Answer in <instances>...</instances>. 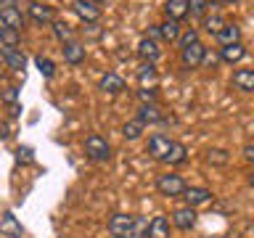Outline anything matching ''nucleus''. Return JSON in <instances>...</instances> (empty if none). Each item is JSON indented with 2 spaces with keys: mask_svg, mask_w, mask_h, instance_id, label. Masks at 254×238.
Here are the masks:
<instances>
[{
  "mask_svg": "<svg viewBox=\"0 0 254 238\" xmlns=\"http://www.w3.org/2000/svg\"><path fill=\"white\" fill-rule=\"evenodd\" d=\"M85 156L93 159V162H109V156H111L109 140L103 138V135H98V132L87 135L85 138Z\"/></svg>",
  "mask_w": 254,
  "mask_h": 238,
  "instance_id": "f257e3e1",
  "label": "nucleus"
},
{
  "mask_svg": "<svg viewBox=\"0 0 254 238\" xmlns=\"http://www.w3.org/2000/svg\"><path fill=\"white\" fill-rule=\"evenodd\" d=\"M186 180L180 178V175H159L156 178V190L167 198H178L186 193Z\"/></svg>",
  "mask_w": 254,
  "mask_h": 238,
  "instance_id": "f03ea898",
  "label": "nucleus"
},
{
  "mask_svg": "<svg viewBox=\"0 0 254 238\" xmlns=\"http://www.w3.org/2000/svg\"><path fill=\"white\" fill-rule=\"evenodd\" d=\"M204 59H206V48H204L201 40L180 51V63H183L186 69H198V66H204Z\"/></svg>",
  "mask_w": 254,
  "mask_h": 238,
  "instance_id": "7ed1b4c3",
  "label": "nucleus"
},
{
  "mask_svg": "<svg viewBox=\"0 0 254 238\" xmlns=\"http://www.w3.org/2000/svg\"><path fill=\"white\" fill-rule=\"evenodd\" d=\"M132 225H135V217H132V214L117 212V214H111V217H109V233L114 236V238H130Z\"/></svg>",
  "mask_w": 254,
  "mask_h": 238,
  "instance_id": "20e7f679",
  "label": "nucleus"
},
{
  "mask_svg": "<svg viewBox=\"0 0 254 238\" xmlns=\"http://www.w3.org/2000/svg\"><path fill=\"white\" fill-rule=\"evenodd\" d=\"M172 146H175V140H170L167 135H151L148 138V154L154 156V159H159V162H164L167 156H170V151H172Z\"/></svg>",
  "mask_w": 254,
  "mask_h": 238,
  "instance_id": "39448f33",
  "label": "nucleus"
},
{
  "mask_svg": "<svg viewBox=\"0 0 254 238\" xmlns=\"http://www.w3.org/2000/svg\"><path fill=\"white\" fill-rule=\"evenodd\" d=\"M196 209L193 206H183V209H175L172 212V225L178 228V230H193L196 228Z\"/></svg>",
  "mask_w": 254,
  "mask_h": 238,
  "instance_id": "423d86ee",
  "label": "nucleus"
},
{
  "mask_svg": "<svg viewBox=\"0 0 254 238\" xmlns=\"http://www.w3.org/2000/svg\"><path fill=\"white\" fill-rule=\"evenodd\" d=\"M74 13L87 24H95L101 19V8H98V3H93V0H74Z\"/></svg>",
  "mask_w": 254,
  "mask_h": 238,
  "instance_id": "0eeeda50",
  "label": "nucleus"
},
{
  "mask_svg": "<svg viewBox=\"0 0 254 238\" xmlns=\"http://www.w3.org/2000/svg\"><path fill=\"white\" fill-rule=\"evenodd\" d=\"M183 198H186V206H193V209H196V206H204V204L212 201V190H209V188L193 185V188H186Z\"/></svg>",
  "mask_w": 254,
  "mask_h": 238,
  "instance_id": "6e6552de",
  "label": "nucleus"
},
{
  "mask_svg": "<svg viewBox=\"0 0 254 238\" xmlns=\"http://www.w3.org/2000/svg\"><path fill=\"white\" fill-rule=\"evenodd\" d=\"M0 16H3L5 27H11L16 32L24 29V16L19 11V5H0Z\"/></svg>",
  "mask_w": 254,
  "mask_h": 238,
  "instance_id": "1a4fd4ad",
  "label": "nucleus"
},
{
  "mask_svg": "<svg viewBox=\"0 0 254 238\" xmlns=\"http://www.w3.org/2000/svg\"><path fill=\"white\" fill-rule=\"evenodd\" d=\"M148 238H172V225L164 214H159L148 222Z\"/></svg>",
  "mask_w": 254,
  "mask_h": 238,
  "instance_id": "9d476101",
  "label": "nucleus"
},
{
  "mask_svg": "<svg viewBox=\"0 0 254 238\" xmlns=\"http://www.w3.org/2000/svg\"><path fill=\"white\" fill-rule=\"evenodd\" d=\"M27 8H29V16H32L37 24H53V21H56V13H53L51 5L37 3V0H35V3H29Z\"/></svg>",
  "mask_w": 254,
  "mask_h": 238,
  "instance_id": "9b49d317",
  "label": "nucleus"
},
{
  "mask_svg": "<svg viewBox=\"0 0 254 238\" xmlns=\"http://www.w3.org/2000/svg\"><path fill=\"white\" fill-rule=\"evenodd\" d=\"M98 87H101L103 93H109V95H119V93L125 90V79L119 77V74H114V71H106V74L101 77Z\"/></svg>",
  "mask_w": 254,
  "mask_h": 238,
  "instance_id": "f8f14e48",
  "label": "nucleus"
},
{
  "mask_svg": "<svg viewBox=\"0 0 254 238\" xmlns=\"http://www.w3.org/2000/svg\"><path fill=\"white\" fill-rule=\"evenodd\" d=\"M138 119H140L143 124H154V122H162V119H164V111L159 109L156 103H140Z\"/></svg>",
  "mask_w": 254,
  "mask_h": 238,
  "instance_id": "ddd939ff",
  "label": "nucleus"
},
{
  "mask_svg": "<svg viewBox=\"0 0 254 238\" xmlns=\"http://www.w3.org/2000/svg\"><path fill=\"white\" fill-rule=\"evenodd\" d=\"M64 61L71 63V66H77V63L85 61V45L77 43V40H71V43L64 45Z\"/></svg>",
  "mask_w": 254,
  "mask_h": 238,
  "instance_id": "4468645a",
  "label": "nucleus"
},
{
  "mask_svg": "<svg viewBox=\"0 0 254 238\" xmlns=\"http://www.w3.org/2000/svg\"><path fill=\"white\" fill-rule=\"evenodd\" d=\"M0 233L8 238H21V225L13 217V212H3V217H0Z\"/></svg>",
  "mask_w": 254,
  "mask_h": 238,
  "instance_id": "2eb2a0df",
  "label": "nucleus"
},
{
  "mask_svg": "<svg viewBox=\"0 0 254 238\" xmlns=\"http://www.w3.org/2000/svg\"><path fill=\"white\" fill-rule=\"evenodd\" d=\"M233 85L244 93H254V69H236L233 71Z\"/></svg>",
  "mask_w": 254,
  "mask_h": 238,
  "instance_id": "dca6fc26",
  "label": "nucleus"
},
{
  "mask_svg": "<svg viewBox=\"0 0 254 238\" xmlns=\"http://www.w3.org/2000/svg\"><path fill=\"white\" fill-rule=\"evenodd\" d=\"M241 59H246V48H244L241 43H236V45H222V48H220V61L238 63Z\"/></svg>",
  "mask_w": 254,
  "mask_h": 238,
  "instance_id": "f3484780",
  "label": "nucleus"
},
{
  "mask_svg": "<svg viewBox=\"0 0 254 238\" xmlns=\"http://www.w3.org/2000/svg\"><path fill=\"white\" fill-rule=\"evenodd\" d=\"M138 56L146 63H154L159 59V45H156V40H151V37H143L140 43H138Z\"/></svg>",
  "mask_w": 254,
  "mask_h": 238,
  "instance_id": "a211bd4d",
  "label": "nucleus"
},
{
  "mask_svg": "<svg viewBox=\"0 0 254 238\" xmlns=\"http://www.w3.org/2000/svg\"><path fill=\"white\" fill-rule=\"evenodd\" d=\"M164 13H167V19L180 21L183 16H188V0H167Z\"/></svg>",
  "mask_w": 254,
  "mask_h": 238,
  "instance_id": "6ab92c4d",
  "label": "nucleus"
},
{
  "mask_svg": "<svg viewBox=\"0 0 254 238\" xmlns=\"http://www.w3.org/2000/svg\"><path fill=\"white\" fill-rule=\"evenodd\" d=\"M217 40H220V45H236V43H241V29L236 24H225L217 32Z\"/></svg>",
  "mask_w": 254,
  "mask_h": 238,
  "instance_id": "aec40b11",
  "label": "nucleus"
},
{
  "mask_svg": "<svg viewBox=\"0 0 254 238\" xmlns=\"http://www.w3.org/2000/svg\"><path fill=\"white\" fill-rule=\"evenodd\" d=\"M159 29H162V37L167 40V43H178L180 40V24L175 21V19H164L162 24H159Z\"/></svg>",
  "mask_w": 254,
  "mask_h": 238,
  "instance_id": "412c9836",
  "label": "nucleus"
},
{
  "mask_svg": "<svg viewBox=\"0 0 254 238\" xmlns=\"http://www.w3.org/2000/svg\"><path fill=\"white\" fill-rule=\"evenodd\" d=\"M3 61H5L13 71H21V69H24V63H27V59H24V53L19 51V48H5Z\"/></svg>",
  "mask_w": 254,
  "mask_h": 238,
  "instance_id": "4be33fe9",
  "label": "nucleus"
},
{
  "mask_svg": "<svg viewBox=\"0 0 254 238\" xmlns=\"http://www.w3.org/2000/svg\"><path fill=\"white\" fill-rule=\"evenodd\" d=\"M143 130H146V124H143L140 119L135 117V119H130V122H125V127H122V135H125L127 140H138L140 135H143Z\"/></svg>",
  "mask_w": 254,
  "mask_h": 238,
  "instance_id": "5701e85b",
  "label": "nucleus"
},
{
  "mask_svg": "<svg viewBox=\"0 0 254 238\" xmlns=\"http://www.w3.org/2000/svg\"><path fill=\"white\" fill-rule=\"evenodd\" d=\"M204 159H206V164H212V167H225L230 162V154L225 148H209Z\"/></svg>",
  "mask_w": 254,
  "mask_h": 238,
  "instance_id": "b1692460",
  "label": "nucleus"
},
{
  "mask_svg": "<svg viewBox=\"0 0 254 238\" xmlns=\"http://www.w3.org/2000/svg\"><path fill=\"white\" fill-rule=\"evenodd\" d=\"M225 19H222V16L217 13V11H214V13H206L204 16V29L206 32H209V35H214V37H217V32L222 29V27H225Z\"/></svg>",
  "mask_w": 254,
  "mask_h": 238,
  "instance_id": "393cba45",
  "label": "nucleus"
},
{
  "mask_svg": "<svg viewBox=\"0 0 254 238\" xmlns=\"http://www.w3.org/2000/svg\"><path fill=\"white\" fill-rule=\"evenodd\" d=\"M51 27H53V35L59 37V40H61L64 45H66V43H71V40H74V32H71V27H69V24H64V21H53Z\"/></svg>",
  "mask_w": 254,
  "mask_h": 238,
  "instance_id": "a878e982",
  "label": "nucleus"
},
{
  "mask_svg": "<svg viewBox=\"0 0 254 238\" xmlns=\"http://www.w3.org/2000/svg\"><path fill=\"white\" fill-rule=\"evenodd\" d=\"M186 159H188V148L183 146V143H175L172 151H170V156H167L164 162H167V164H183Z\"/></svg>",
  "mask_w": 254,
  "mask_h": 238,
  "instance_id": "bb28decb",
  "label": "nucleus"
},
{
  "mask_svg": "<svg viewBox=\"0 0 254 238\" xmlns=\"http://www.w3.org/2000/svg\"><path fill=\"white\" fill-rule=\"evenodd\" d=\"M138 79H140L143 87H146L148 82L154 85V82H156V66H154V63H143L140 71H138Z\"/></svg>",
  "mask_w": 254,
  "mask_h": 238,
  "instance_id": "cd10ccee",
  "label": "nucleus"
},
{
  "mask_svg": "<svg viewBox=\"0 0 254 238\" xmlns=\"http://www.w3.org/2000/svg\"><path fill=\"white\" fill-rule=\"evenodd\" d=\"M209 8H212L209 0H188V13L190 16H206Z\"/></svg>",
  "mask_w": 254,
  "mask_h": 238,
  "instance_id": "c85d7f7f",
  "label": "nucleus"
},
{
  "mask_svg": "<svg viewBox=\"0 0 254 238\" xmlns=\"http://www.w3.org/2000/svg\"><path fill=\"white\" fill-rule=\"evenodd\" d=\"M130 238H148V220L146 217H135V225L130 230Z\"/></svg>",
  "mask_w": 254,
  "mask_h": 238,
  "instance_id": "c756f323",
  "label": "nucleus"
},
{
  "mask_svg": "<svg viewBox=\"0 0 254 238\" xmlns=\"http://www.w3.org/2000/svg\"><path fill=\"white\" fill-rule=\"evenodd\" d=\"M0 40H3L5 48H16V45H19V32L11 29V27H5L3 32H0Z\"/></svg>",
  "mask_w": 254,
  "mask_h": 238,
  "instance_id": "7c9ffc66",
  "label": "nucleus"
},
{
  "mask_svg": "<svg viewBox=\"0 0 254 238\" xmlns=\"http://www.w3.org/2000/svg\"><path fill=\"white\" fill-rule=\"evenodd\" d=\"M35 63H37V69H40V74H43V77H53L56 66H53V61H51V59H45V56H37Z\"/></svg>",
  "mask_w": 254,
  "mask_h": 238,
  "instance_id": "2f4dec72",
  "label": "nucleus"
},
{
  "mask_svg": "<svg viewBox=\"0 0 254 238\" xmlns=\"http://www.w3.org/2000/svg\"><path fill=\"white\" fill-rule=\"evenodd\" d=\"M193 43H198V32H196V29H186V32L180 35V40H178L180 51H183V48H188V45H193Z\"/></svg>",
  "mask_w": 254,
  "mask_h": 238,
  "instance_id": "473e14b6",
  "label": "nucleus"
},
{
  "mask_svg": "<svg viewBox=\"0 0 254 238\" xmlns=\"http://www.w3.org/2000/svg\"><path fill=\"white\" fill-rule=\"evenodd\" d=\"M138 98H140V103H156V90L154 87H140Z\"/></svg>",
  "mask_w": 254,
  "mask_h": 238,
  "instance_id": "72a5a7b5",
  "label": "nucleus"
},
{
  "mask_svg": "<svg viewBox=\"0 0 254 238\" xmlns=\"http://www.w3.org/2000/svg\"><path fill=\"white\" fill-rule=\"evenodd\" d=\"M3 98H5L8 103H13L16 98H19V90H16V87H8V90L3 93Z\"/></svg>",
  "mask_w": 254,
  "mask_h": 238,
  "instance_id": "f704fd0d",
  "label": "nucleus"
},
{
  "mask_svg": "<svg viewBox=\"0 0 254 238\" xmlns=\"http://www.w3.org/2000/svg\"><path fill=\"white\" fill-rule=\"evenodd\" d=\"M244 156H246V162H252V164H254V143L244 146Z\"/></svg>",
  "mask_w": 254,
  "mask_h": 238,
  "instance_id": "c9c22d12",
  "label": "nucleus"
},
{
  "mask_svg": "<svg viewBox=\"0 0 254 238\" xmlns=\"http://www.w3.org/2000/svg\"><path fill=\"white\" fill-rule=\"evenodd\" d=\"M16 159H19V162H21V159H24V162H29V148H19V151H16Z\"/></svg>",
  "mask_w": 254,
  "mask_h": 238,
  "instance_id": "e433bc0d",
  "label": "nucleus"
},
{
  "mask_svg": "<svg viewBox=\"0 0 254 238\" xmlns=\"http://www.w3.org/2000/svg\"><path fill=\"white\" fill-rule=\"evenodd\" d=\"M3 53H5V45H3V40H0V59H3Z\"/></svg>",
  "mask_w": 254,
  "mask_h": 238,
  "instance_id": "4c0bfd02",
  "label": "nucleus"
},
{
  "mask_svg": "<svg viewBox=\"0 0 254 238\" xmlns=\"http://www.w3.org/2000/svg\"><path fill=\"white\" fill-rule=\"evenodd\" d=\"M5 29V21H3V16H0V32H3Z\"/></svg>",
  "mask_w": 254,
  "mask_h": 238,
  "instance_id": "58836bf2",
  "label": "nucleus"
},
{
  "mask_svg": "<svg viewBox=\"0 0 254 238\" xmlns=\"http://www.w3.org/2000/svg\"><path fill=\"white\" fill-rule=\"evenodd\" d=\"M220 3H236V0H220Z\"/></svg>",
  "mask_w": 254,
  "mask_h": 238,
  "instance_id": "ea45409f",
  "label": "nucleus"
},
{
  "mask_svg": "<svg viewBox=\"0 0 254 238\" xmlns=\"http://www.w3.org/2000/svg\"><path fill=\"white\" fill-rule=\"evenodd\" d=\"M93 3H101V0H93Z\"/></svg>",
  "mask_w": 254,
  "mask_h": 238,
  "instance_id": "a19ab883",
  "label": "nucleus"
}]
</instances>
